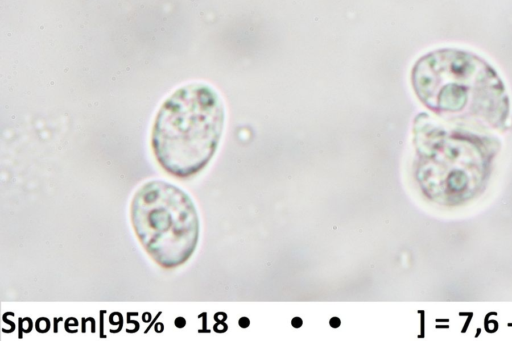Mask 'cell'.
<instances>
[{"label":"cell","instance_id":"1","mask_svg":"<svg viewBox=\"0 0 512 341\" xmlns=\"http://www.w3.org/2000/svg\"><path fill=\"white\" fill-rule=\"evenodd\" d=\"M225 122L219 94L204 83L178 88L160 107L151 146L158 164L177 178L203 170L214 156Z\"/></svg>","mask_w":512,"mask_h":341},{"label":"cell","instance_id":"2","mask_svg":"<svg viewBox=\"0 0 512 341\" xmlns=\"http://www.w3.org/2000/svg\"><path fill=\"white\" fill-rule=\"evenodd\" d=\"M419 100L441 114H467L489 122L508 112L505 87L495 70L480 57L458 49H439L422 56L411 72Z\"/></svg>","mask_w":512,"mask_h":341},{"label":"cell","instance_id":"3","mask_svg":"<svg viewBox=\"0 0 512 341\" xmlns=\"http://www.w3.org/2000/svg\"><path fill=\"white\" fill-rule=\"evenodd\" d=\"M134 232L148 255L161 267L186 263L199 240L200 222L190 196L162 180L143 184L130 206Z\"/></svg>","mask_w":512,"mask_h":341}]
</instances>
